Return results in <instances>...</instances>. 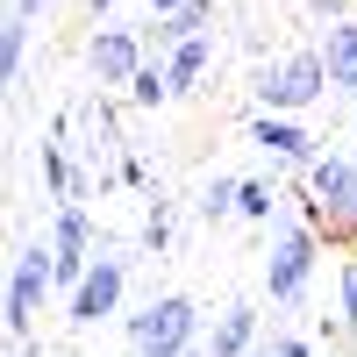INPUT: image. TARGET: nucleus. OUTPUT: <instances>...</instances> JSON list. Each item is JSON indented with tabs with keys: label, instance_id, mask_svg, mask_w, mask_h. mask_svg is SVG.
I'll return each mask as SVG.
<instances>
[{
	"label": "nucleus",
	"instance_id": "obj_16",
	"mask_svg": "<svg viewBox=\"0 0 357 357\" xmlns=\"http://www.w3.org/2000/svg\"><path fill=\"white\" fill-rule=\"evenodd\" d=\"M172 100V79H165V65L151 57V65L136 72V86H129V107H165Z\"/></svg>",
	"mask_w": 357,
	"mask_h": 357
},
{
	"label": "nucleus",
	"instance_id": "obj_21",
	"mask_svg": "<svg viewBox=\"0 0 357 357\" xmlns=\"http://www.w3.org/2000/svg\"><path fill=\"white\" fill-rule=\"evenodd\" d=\"M143 8H151V15L165 22V15H178V8H186V0H143Z\"/></svg>",
	"mask_w": 357,
	"mask_h": 357
},
{
	"label": "nucleus",
	"instance_id": "obj_9",
	"mask_svg": "<svg viewBox=\"0 0 357 357\" xmlns=\"http://www.w3.org/2000/svg\"><path fill=\"white\" fill-rule=\"evenodd\" d=\"M257 329H264V321H257L250 301L222 307V314H215V329H207V357H250V350H257Z\"/></svg>",
	"mask_w": 357,
	"mask_h": 357
},
{
	"label": "nucleus",
	"instance_id": "obj_17",
	"mask_svg": "<svg viewBox=\"0 0 357 357\" xmlns=\"http://www.w3.org/2000/svg\"><path fill=\"white\" fill-rule=\"evenodd\" d=\"M243 222H272L279 215V186L272 178H243V207H236Z\"/></svg>",
	"mask_w": 357,
	"mask_h": 357
},
{
	"label": "nucleus",
	"instance_id": "obj_12",
	"mask_svg": "<svg viewBox=\"0 0 357 357\" xmlns=\"http://www.w3.org/2000/svg\"><path fill=\"white\" fill-rule=\"evenodd\" d=\"M29 36H36V0H15L8 36H0V72H8V86H22V72H29Z\"/></svg>",
	"mask_w": 357,
	"mask_h": 357
},
{
	"label": "nucleus",
	"instance_id": "obj_6",
	"mask_svg": "<svg viewBox=\"0 0 357 357\" xmlns=\"http://www.w3.org/2000/svg\"><path fill=\"white\" fill-rule=\"evenodd\" d=\"M129 272H136V257H129V250H100V257H93V272H86V286L65 301V321H72V329H93V321L122 314Z\"/></svg>",
	"mask_w": 357,
	"mask_h": 357
},
{
	"label": "nucleus",
	"instance_id": "obj_14",
	"mask_svg": "<svg viewBox=\"0 0 357 357\" xmlns=\"http://www.w3.org/2000/svg\"><path fill=\"white\" fill-rule=\"evenodd\" d=\"M193 207H200V222H222V215H236V207H243V178H222V172H215V178L200 186V200H193Z\"/></svg>",
	"mask_w": 357,
	"mask_h": 357
},
{
	"label": "nucleus",
	"instance_id": "obj_7",
	"mask_svg": "<svg viewBox=\"0 0 357 357\" xmlns=\"http://www.w3.org/2000/svg\"><path fill=\"white\" fill-rule=\"evenodd\" d=\"M86 65H93L100 86H136V72L151 65V36L143 29H93V43H86Z\"/></svg>",
	"mask_w": 357,
	"mask_h": 357
},
{
	"label": "nucleus",
	"instance_id": "obj_20",
	"mask_svg": "<svg viewBox=\"0 0 357 357\" xmlns=\"http://www.w3.org/2000/svg\"><path fill=\"white\" fill-rule=\"evenodd\" d=\"M307 15H314V22H329V29H336V22H350V0H307Z\"/></svg>",
	"mask_w": 357,
	"mask_h": 357
},
{
	"label": "nucleus",
	"instance_id": "obj_15",
	"mask_svg": "<svg viewBox=\"0 0 357 357\" xmlns=\"http://www.w3.org/2000/svg\"><path fill=\"white\" fill-rule=\"evenodd\" d=\"M336 336H357V257L336 264Z\"/></svg>",
	"mask_w": 357,
	"mask_h": 357
},
{
	"label": "nucleus",
	"instance_id": "obj_18",
	"mask_svg": "<svg viewBox=\"0 0 357 357\" xmlns=\"http://www.w3.org/2000/svg\"><path fill=\"white\" fill-rule=\"evenodd\" d=\"M143 250H151V257H165V250H172V215H165V207L143 222Z\"/></svg>",
	"mask_w": 357,
	"mask_h": 357
},
{
	"label": "nucleus",
	"instance_id": "obj_10",
	"mask_svg": "<svg viewBox=\"0 0 357 357\" xmlns=\"http://www.w3.org/2000/svg\"><path fill=\"white\" fill-rule=\"evenodd\" d=\"M207 22H215V0H186L178 15H165V22H151L143 36H151V57H172L178 43H193V36H207Z\"/></svg>",
	"mask_w": 357,
	"mask_h": 357
},
{
	"label": "nucleus",
	"instance_id": "obj_11",
	"mask_svg": "<svg viewBox=\"0 0 357 357\" xmlns=\"http://www.w3.org/2000/svg\"><path fill=\"white\" fill-rule=\"evenodd\" d=\"M321 65H329V93H350L357 100V22L321 29Z\"/></svg>",
	"mask_w": 357,
	"mask_h": 357
},
{
	"label": "nucleus",
	"instance_id": "obj_25",
	"mask_svg": "<svg viewBox=\"0 0 357 357\" xmlns=\"http://www.w3.org/2000/svg\"><path fill=\"white\" fill-rule=\"evenodd\" d=\"M36 8H43V0H36Z\"/></svg>",
	"mask_w": 357,
	"mask_h": 357
},
{
	"label": "nucleus",
	"instance_id": "obj_23",
	"mask_svg": "<svg viewBox=\"0 0 357 357\" xmlns=\"http://www.w3.org/2000/svg\"><path fill=\"white\" fill-rule=\"evenodd\" d=\"M107 8H122V0H93V15H107Z\"/></svg>",
	"mask_w": 357,
	"mask_h": 357
},
{
	"label": "nucleus",
	"instance_id": "obj_5",
	"mask_svg": "<svg viewBox=\"0 0 357 357\" xmlns=\"http://www.w3.org/2000/svg\"><path fill=\"white\" fill-rule=\"evenodd\" d=\"M57 293V257H50V236H29L8 257V336L15 343H36V314Z\"/></svg>",
	"mask_w": 357,
	"mask_h": 357
},
{
	"label": "nucleus",
	"instance_id": "obj_1",
	"mask_svg": "<svg viewBox=\"0 0 357 357\" xmlns=\"http://www.w3.org/2000/svg\"><path fill=\"white\" fill-rule=\"evenodd\" d=\"M301 178H307V222L329 236V243H350L357 250V151L314 158Z\"/></svg>",
	"mask_w": 357,
	"mask_h": 357
},
{
	"label": "nucleus",
	"instance_id": "obj_8",
	"mask_svg": "<svg viewBox=\"0 0 357 357\" xmlns=\"http://www.w3.org/2000/svg\"><path fill=\"white\" fill-rule=\"evenodd\" d=\"M250 143H257L272 165H293V172H307V165L321 158V143L293 122V114H250Z\"/></svg>",
	"mask_w": 357,
	"mask_h": 357
},
{
	"label": "nucleus",
	"instance_id": "obj_2",
	"mask_svg": "<svg viewBox=\"0 0 357 357\" xmlns=\"http://www.w3.org/2000/svg\"><path fill=\"white\" fill-rule=\"evenodd\" d=\"M122 336H129L136 357H186V350L207 343L200 307L186 301V293H158V301H143V307L122 321Z\"/></svg>",
	"mask_w": 357,
	"mask_h": 357
},
{
	"label": "nucleus",
	"instance_id": "obj_3",
	"mask_svg": "<svg viewBox=\"0 0 357 357\" xmlns=\"http://www.w3.org/2000/svg\"><path fill=\"white\" fill-rule=\"evenodd\" d=\"M250 100H257V114H307L314 100H329V65H321V43H314V50H286L279 65H257Z\"/></svg>",
	"mask_w": 357,
	"mask_h": 357
},
{
	"label": "nucleus",
	"instance_id": "obj_24",
	"mask_svg": "<svg viewBox=\"0 0 357 357\" xmlns=\"http://www.w3.org/2000/svg\"><path fill=\"white\" fill-rule=\"evenodd\" d=\"M350 136H357V100H350Z\"/></svg>",
	"mask_w": 357,
	"mask_h": 357
},
{
	"label": "nucleus",
	"instance_id": "obj_13",
	"mask_svg": "<svg viewBox=\"0 0 357 357\" xmlns=\"http://www.w3.org/2000/svg\"><path fill=\"white\" fill-rule=\"evenodd\" d=\"M165 79H172V93H193V86L207 79V65H215V36H193V43H178L172 57H158Z\"/></svg>",
	"mask_w": 357,
	"mask_h": 357
},
{
	"label": "nucleus",
	"instance_id": "obj_19",
	"mask_svg": "<svg viewBox=\"0 0 357 357\" xmlns=\"http://www.w3.org/2000/svg\"><path fill=\"white\" fill-rule=\"evenodd\" d=\"M257 357H314V343H307V336H272Z\"/></svg>",
	"mask_w": 357,
	"mask_h": 357
},
{
	"label": "nucleus",
	"instance_id": "obj_4",
	"mask_svg": "<svg viewBox=\"0 0 357 357\" xmlns=\"http://www.w3.org/2000/svg\"><path fill=\"white\" fill-rule=\"evenodd\" d=\"M321 264V229L314 222H272V250H264V293L272 307H301Z\"/></svg>",
	"mask_w": 357,
	"mask_h": 357
},
{
	"label": "nucleus",
	"instance_id": "obj_22",
	"mask_svg": "<svg viewBox=\"0 0 357 357\" xmlns=\"http://www.w3.org/2000/svg\"><path fill=\"white\" fill-rule=\"evenodd\" d=\"M8 357H36V343H15V350H8Z\"/></svg>",
	"mask_w": 357,
	"mask_h": 357
}]
</instances>
